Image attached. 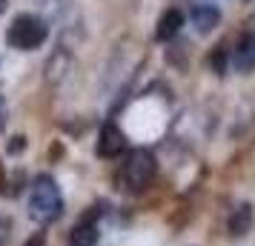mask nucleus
Returning a JSON list of instances; mask_svg holds the SVG:
<instances>
[{
    "label": "nucleus",
    "mask_w": 255,
    "mask_h": 246,
    "mask_svg": "<svg viewBox=\"0 0 255 246\" xmlns=\"http://www.w3.org/2000/svg\"><path fill=\"white\" fill-rule=\"evenodd\" d=\"M29 218L37 223H55L63 215V195H60L58 180L52 175H37L29 186Z\"/></svg>",
    "instance_id": "1"
},
{
    "label": "nucleus",
    "mask_w": 255,
    "mask_h": 246,
    "mask_svg": "<svg viewBox=\"0 0 255 246\" xmlns=\"http://www.w3.org/2000/svg\"><path fill=\"white\" fill-rule=\"evenodd\" d=\"M9 46L20 49V52H32V49H40L49 37V23L37 14H17L9 26Z\"/></svg>",
    "instance_id": "2"
},
{
    "label": "nucleus",
    "mask_w": 255,
    "mask_h": 246,
    "mask_svg": "<svg viewBox=\"0 0 255 246\" xmlns=\"http://www.w3.org/2000/svg\"><path fill=\"white\" fill-rule=\"evenodd\" d=\"M155 172H158V161H155V155H152L149 149H132L121 175H124L127 189L140 192V189H146L152 183Z\"/></svg>",
    "instance_id": "3"
},
{
    "label": "nucleus",
    "mask_w": 255,
    "mask_h": 246,
    "mask_svg": "<svg viewBox=\"0 0 255 246\" xmlns=\"http://www.w3.org/2000/svg\"><path fill=\"white\" fill-rule=\"evenodd\" d=\"M230 66L235 72H253L255 69V26L244 32L241 40L230 52Z\"/></svg>",
    "instance_id": "4"
},
{
    "label": "nucleus",
    "mask_w": 255,
    "mask_h": 246,
    "mask_svg": "<svg viewBox=\"0 0 255 246\" xmlns=\"http://www.w3.org/2000/svg\"><path fill=\"white\" fill-rule=\"evenodd\" d=\"M124 146H127L124 132L118 129L115 123H106L104 129H101V138H98V155L101 158H118V155L124 152Z\"/></svg>",
    "instance_id": "5"
},
{
    "label": "nucleus",
    "mask_w": 255,
    "mask_h": 246,
    "mask_svg": "<svg viewBox=\"0 0 255 246\" xmlns=\"http://www.w3.org/2000/svg\"><path fill=\"white\" fill-rule=\"evenodd\" d=\"M189 17H192V23L198 26V32H212V29L221 23V9L212 6V3H195L192 12H189Z\"/></svg>",
    "instance_id": "6"
},
{
    "label": "nucleus",
    "mask_w": 255,
    "mask_h": 246,
    "mask_svg": "<svg viewBox=\"0 0 255 246\" xmlns=\"http://www.w3.org/2000/svg\"><path fill=\"white\" fill-rule=\"evenodd\" d=\"M181 26H184V12L181 9H166V12L158 17V29H155V37L158 40H172L178 32H181Z\"/></svg>",
    "instance_id": "7"
},
{
    "label": "nucleus",
    "mask_w": 255,
    "mask_h": 246,
    "mask_svg": "<svg viewBox=\"0 0 255 246\" xmlns=\"http://www.w3.org/2000/svg\"><path fill=\"white\" fill-rule=\"evenodd\" d=\"M98 238H101V232H98V221L89 215V218H83V221L72 229L69 246H95L98 244Z\"/></svg>",
    "instance_id": "8"
},
{
    "label": "nucleus",
    "mask_w": 255,
    "mask_h": 246,
    "mask_svg": "<svg viewBox=\"0 0 255 246\" xmlns=\"http://www.w3.org/2000/svg\"><path fill=\"white\" fill-rule=\"evenodd\" d=\"M227 229H230V235H235V238L247 235L250 229H253V209H250L247 203H241V206H238V209L230 215V221H227Z\"/></svg>",
    "instance_id": "9"
},
{
    "label": "nucleus",
    "mask_w": 255,
    "mask_h": 246,
    "mask_svg": "<svg viewBox=\"0 0 255 246\" xmlns=\"http://www.w3.org/2000/svg\"><path fill=\"white\" fill-rule=\"evenodd\" d=\"M207 63L212 66V72L224 75V72H227V66H230V49H224V46H221L218 52H215V55H209Z\"/></svg>",
    "instance_id": "10"
},
{
    "label": "nucleus",
    "mask_w": 255,
    "mask_h": 246,
    "mask_svg": "<svg viewBox=\"0 0 255 246\" xmlns=\"http://www.w3.org/2000/svg\"><path fill=\"white\" fill-rule=\"evenodd\" d=\"M9 229H12L9 218H0V246L6 244V238H9Z\"/></svg>",
    "instance_id": "11"
},
{
    "label": "nucleus",
    "mask_w": 255,
    "mask_h": 246,
    "mask_svg": "<svg viewBox=\"0 0 255 246\" xmlns=\"http://www.w3.org/2000/svg\"><path fill=\"white\" fill-rule=\"evenodd\" d=\"M23 246H46V241H43V235H32Z\"/></svg>",
    "instance_id": "12"
},
{
    "label": "nucleus",
    "mask_w": 255,
    "mask_h": 246,
    "mask_svg": "<svg viewBox=\"0 0 255 246\" xmlns=\"http://www.w3.org/2000/svg\"><path fill=\"white\" fill-rule=\"evenodd\" d=\"M3 123H6V103L0 100V129H3Z\"/></svg>",
    "instance_id": "13"
},
{
    "label": "nucleus",
    "mask_w": 255,
    "mask_h": 246,
    "mask_svg": "<svg viewBox=\"0 0 255 246\" xmlns=\"http://www.w3.org/2000/svg\"><path fill=\"white\" fill-rule=\"evenodd\" d=\"M20 146H23V138H14V143H12V152H17Z\"/></svg>",
    "instance_id": "14"
},
{
    "label": "nucleus",
    "mask_w": 255,
    "mask_h": 246,
    "mask_svg": "<svg viewBox=\"0 0 255 246\" xmlns=\"http://www.w3.org/2000/svg\"><path fill=\"white\" fill-rule=\"evenodd\" d=\"M6 6H9V0H0V14L6 12Z\"/></svg>",
    "instance_id": "15"
},
{
    "label": "nucleus",
    "mask_w": 255,
    "mask_h": 246,
    "mask_svg": "<svg viewBox=\"0 0 255 246\" xmlns=\"http://www.w3.org/2000/svg\"><path fill=\"white\" fill-rule=\"evenodd\" d=\"M43 3H49V0H43Z\"/></svg>",
    "instance_id": "16"
}]
</instances>
